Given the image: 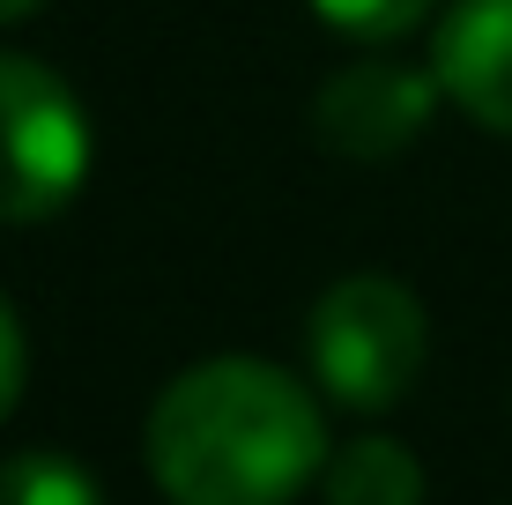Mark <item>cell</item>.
Returning a JSON list of instances; mask_svg holds the SVG:
<instances>
[{"mask_svg":"<svg viewBox=\"0 0 512 505\" xmlns=\"http://www.w3.org/2000/svg\"><path fill=\"white\" fill-rule=\"evenodd\" d=\"M141 454L171 505H290L334 461L312 387L260 357L179 372L149 409Z\"/></svg>","mask_w":512,"mask_h":505,"instance_id":"cell-1","label":"cell"},{"mask_svg":"<svg viewBox=\"0 0 512 505\" xmlns=\"http://www.w3.org/2000/svg\"><path fill=\"white\" fill-rule=\"evenodd\" d=\"M305 357L327 402L379 416L416 387L423 357H431V320H423L416 290L394 275H342L305 320Z\"/></svg>","mask_w":512,"mask_h":505,"instance_id":"cell-2","label":"cell"},{"mask_svg":"<svg viewBox=\"0 0 512 505\" xmlns=\"http://www.w3.org/2000/svg\"><path fill=\"white\" fill-rule=\"evenodd\" d=\"M82 97L45 60L0 52V223H45L90 179Z\"/></svg>","mask_w":512,"mask_h":505,"instance_id":"cell-3","label":"cell"},{"mask_svg":"<svg viewBox=\"0 0 512 505\" xmlns=\"http://www.w3.org/2000/svg\"><path fill=\"white\" fill-rule=\"evenodd\" d=\"M431 97H438V75H416V67H401L394 52H386V60H357V67H342V75L320 82L312 127H320V142L334 156H349V164H386V156H401L423 134Z\"/></svg>","mask_w":512,"mask_h":505,"instance_id":"cell-4","label":"cell"},{"mask_svg":"<svg viewBox=\"0 0 512 505\" xmlns=\"http://www.w3.org/2000/svg\"><path fill=\"white\" fill-rule=\"evenodd\" d=\"M431 75L475 127L512 134V0H453L431 45Z\"/></svg>","mask_w":512,"mask_h":505,"instance_id":"cell-5","label":"cell"},{"mask_svg":"<svg viewBox=\"0 0 512 505\" xmlns=\"http://www.w3.org/2000/svg\"><path fill=\"white\" fill-rule=\"evenodd\" d=\"M327 505H423V468L401 439H349L327 461Z\"/></svg>","mask_w":512,"mask_h":505,"instance_id":"cell-6","label":"cell"},{"mask_svg":"<svg viewBox=\"0 0 512 505\" xmlns=\"http://www.w3.org/2000/svg\"><path fill=\"white\" fill-rule=\"evenodd\" d=\"M0 505H104L97 476L67 454H8L0 461Z\"/></svg>","mask_w":512,"mask_h":505,"instance_id":"cell-7","label":"cell"},{"mask_svg":"<svg viewBox=\"0 0 512 505\" xmlns=\"http://www.w3.org/2000/svg\"><path fill=\"white\" fill-rule=\"evenodd\" d=\"M431 8L438 0H312V15H320L327 30H342L349 45H394V38H409Z\"/></svg>","mask_w":512,"mask_h":505,"instance_id":"cell-8","label":"cell"},{"mask_svg":"<svg viewBox=\"0 0 512 505\" xmlns=\"http://www.w3.org/2000/svg\"><path fill=\"white\" fill-rule=\"evenodd\" d=\"M23 379H30V342H23L15 305L0 298V424L15 416V402H23Z\"/></svg>","mask_w":512,"mask_h":505,"instance_id":"cell-9","label":"cell"},{"mask_svg":"<svg viewBox=\"0 0 512 505\" xmlns=\"http://www.w3.org/2000/svg\"><path fill=\"white\" fill-rule=\"evenodd\" d=\"M38 8H45V0H0V30L23 23V15H38Z\"/></svg>","mask_w":512,"mask_h":505,"instance_id":"cell-10","label":"cell"}]
</instances>
